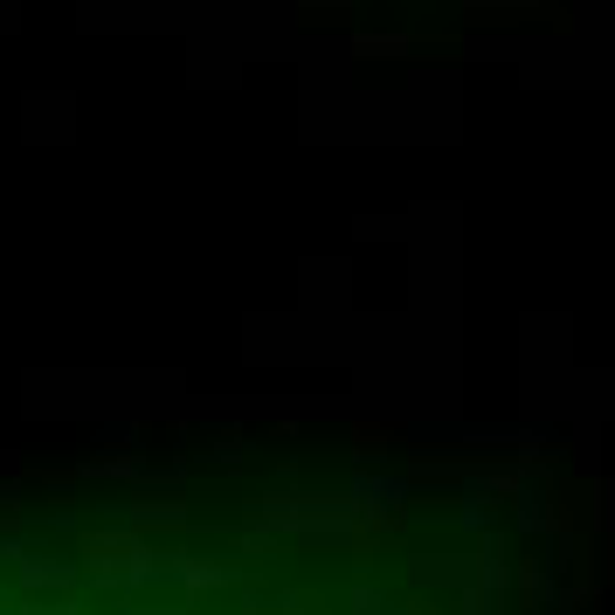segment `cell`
<instances>
[{"label": "cell", "mask_w": 615, "mask_h": 615, "mask_svg": "<svg viewBox=\"0 0 615 615\" xmlns=\"http://www.w3.org/2000/svg\"><path fill=\"white\" fill-rule=\"evenodd\" d=\"M408 539L298 504L0 519V615H456Z\"/></svg>", "instance_id": "1"}]
</instances>
